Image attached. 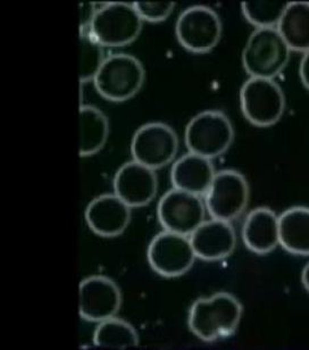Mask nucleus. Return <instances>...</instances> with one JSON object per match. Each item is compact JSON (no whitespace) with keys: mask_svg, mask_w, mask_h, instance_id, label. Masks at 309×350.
Segmentation results:
<instances>
[{"mask_svg":"<svg viewBox=\"0 0 309 350\" xmlns=\"http://www.w3.org/2000/svg\"><path fill=\"white\" fill-rule=\"evenodd\" d=\"M242 312L241 303L229 293L199 298L189 310V329L204 342L224 340L238 330Z\"/></svg>","mask_w":309,"mask_h":350,"instance_id":"1","label":"nucleus"},{"mask_svg":"<svg viewBox=\"0 0 309 350\" xmlns=\"http://www.w3.org/2000/svg\"><path fill=\"white\" fill-rule=\"evenodd\" d=\"M142 20L133 3H104L94 12L85 30L103 47H124L138 38Z\"/></svg>","mask_w":309,"mask_h":350,"instance_id":"2","label":"nucleus"},{"mask_svg":"<svg viewBox=\"0 0 309 350\" xmlns=\"http://www.w3.org/2000/svg\"><path fill=\"white\" fill-rule=\"evenodd\" d=\"M289 46L276 27L256 29L242 53V64L250 78L274 79L290 59Z\"/></svg>","mask_w":309,"mask_h":350,"instance_id":"3","label":"nucleus"},{"mask_svg":"<svg viewBox=\"0 0 309 350\" xmlns=\"http://www.w3.org/2000/svg\"><path fill=\"white\" fill-rule=\"evenodd\" d=\"M145 82V68L132 55H109L94 79L98 94L106 100L123 103L135 97Z\"/></svg>","mask_w":309,"mask_h":350,"instance_id":"4","label":"nucleus"},{"mask_svg":"<svg viewBox=\"0 0 309 350\" xmlns=\"http://www.w3.org/2000/svg\"><path fill=\"white\" fill-rule=\"evenodd\" d=\"M234 140V129L221 111H204L185 128V142L189 152L213 159L226 154Z\"/></svg>","mask_w":309,"mask_h":350,"instance_id":"5","label":"nucleus"},{"mask_svg":"<svg viewBox=\"0 0 309 350\" xmlns=\"http://www.w3.org/2000/svg\"><path fill=\"white\" fill-rule=\"evenodd\" d=\"M240 105L247 121L269 128L282 118L286 97L282 88L272 79L250 78L240 90Z\"/></svg>","mask_w":309,"mask_h":350,"instance_id":"6","label":"nucleus"},{"mask_svg":"<svg viewBox=\"0 0 309 350\" xmlns=\"http://www.w3.org/2000/svg\"><path fill=\"white\" fill-rule=\"evenodd\" d=\"M175 34L187 51L193 54H206L219 44L222 37V22L211 7H189L176 20Z\"/></svg>","mask_w":309,"mask_h":350,"instance_id":"7","label":"nucleus"},{"mask_svg":"<svg viewBox=\"0 0 309 350\" xmlns=\"http://www.w3.org/2000/svg\"><path fill=\"white\" fill-rule=\"evenodd\" d=\"M250 189L245 176L234 170L216 173L205 195V206L212 219L231 222L245 212Z\"/></svg>","mask_w":309,"mask_h":350,"instance_id":"8","label":"nucleus"},{"mask_svg":"<svg viewBox=\"0 0 309 350\" xmlns=\"http://www.w3.org/2000/svg\"><path fill=\"white\" fill-rule=\"evenodd\" d=\"M178 138L173 128L161 122H150L135 131L132 138L133 161L158 170L168 165L178 154Z\"/></svg>","mask_w":309,"mask_h":350,"instance_id":"9","label":"nucleus"},{"mask_svg":"<svg viewBox=\"0 0 309 350\" xmlns=\"http://www.w3.org/2000/svg\"><path fill=\"white\" fill-rule=\"evenodd\" d=\"M206 206L202 197L190 192L171 189L157 206L158 221L168 232L190 237L205 221Z\"/></svg>","mask_w":309,"mask_h":350,"instance_id":"10","label":"nucleus"},{"mask_svg":"<svg viewBox=\"0 0 309 350\" xmlns=\"http://www.w3.org/2000/svg\"><path fill=\"white\" fill-rule=\"evenodd\" d=\"M196 258L190 238L168 231L154 237L147 250L149 265L164 278L183 275L191 269Z\"/></svg>","mask_w":309,"mask_h":350,"instance_id":"11","label":"nucleus"},{"mask_svg":"<svg viewBox=\"0 0 309 350\" xmlns=\"http://www.w3.org/2000/svg\"><path fill=\"white\" fill-rule=\"evenodd\" d=\"M122 293L118 284L105 275H91L79 286V313L87 322L99 323L111 319L121 308Z\"/></svg>","mask_w":309,"mask_h":350,"instance_id":"12","label":"nucleus"},{"mask_svg":"<svg viewBox=\"0 0 309 350\" xmlns=\"http://www.w3.org/2000/svg\"><path fill=\"white\" fill-rule=\"evenodd\" d=\"M114 193L131 208L144 207L152 202L158 190L154 170L140 163H125L115 174Z\"/></svg>","mask_w":309,"mask_h":350,"instance_id":"13","label":"nucleus"},{"mask_svg":"<svg viewBox=\"0 0 309 350\" xmlns=\"http://www.w3.org/2000/svg\"><path fill=\"white\" fill-rule=\"evenodd\" d=\"M84 216L88 226L97 236L115 238L130 224L131 207L115 193H105L89 202Z\"/></svg>","mask_w":309,"mask_h":350,"instance_id":"14","label":"nucleus"},{"mask_svg":"<svg viewBox=\"0 0 309 350\" xmlns=\"http://www.w3.org/2000/svg\"><path fill=\"white\" fill-rule=\"evenodd\" d=\"M196 257L206 262L226 260L237 246V234L231 223L222 219L204 221L190 236Z\"/></svg>","mask_w":309,"mask_h":350,"instance_id":"15","label":"nucleus"},{"mask_svg":"<svg viewBox=\"0 0 309 350\" xmlns=\"http://www.w3.org/2000/svg\"><path fill=\"white\" fill-rule=\"evenodd\" d=\"M245 246L257 255L272 253L280 245L279 216L269 207L249 212L241 231Z\"/></svg>","mask_w":309,"mask_h":350,"instance_id":"16","label":"nucleus"},{"mask_svg":"<svg viewBox=\"0 0 309 350\" xmlns=\"http://www.w3.org/2000/svg\"><path fill=\"white\" fill-rule=\"evenodd\" d=\"M215 174L212 159L188 152L172 166L171 182L173 188L205 196Z\"/></svg>","mask_w":309,"mask_h":350,"instance_id":"17","label":"nucleus"},{"mask_svg":"<svg viewBox=\"0 0 309 350\" xmlns=\"http://www.w3.org/2000/svg\"><path fill=\"white\" fill-rule=\"evenodd\" d=\"M280 245L288 253L309 256V207H291L279 216Z\"/></svg>","mask_w":309,"mask_h":350,"instance_id":"18","label":"nucleus"},{"mask_svg":"<svg viewBox=\"0 0 309 350\" xmlns=\"http://www.w3.org/2000/svg\"><path fill=\"white\" fill-rule=\"evenodd\" d=\"M109 135V122L99 108L84 105L79 109V154L89 157L100 152Z\"/></svg>","mask_w":309,"mask_h":350,"instance_id":"19","label":"nucleus"},{"mask_svg":"<svg viewBox=\"0 0 309 350\" xmlns=\"http://www.w3.org/2000/svg\"><path fill=\"white\" fill-rule=\"evenodd\" d=\"M276 29L289 46L290 51L305 54L309 51V3L293 1L288 3Z\"/></svg>","mask_w":309,"mask_h":350,"instance_id":"20","label":"nucleus"},{"mask_svg":"<svg viewBox=\"0 0 309 350\" xmlns=\"http://www.w3.org/2000/svg\"><path fill=\"white\" fill-rule=\"evenodd\" d=\"M94 344L97 347L126 349L138 346L139 336L131 324L113 317L99 322L94 330Z\"/></svg>","mask_w":309,"mask_h":350,"instance_id":"21","label":"nucleus"},{"mask_svg":"<svg viewBox=\"0 0 309 350\" xmlns=\"http://www.w3.org/2000/svg\"><path fill=\"white\" fill-rule=\"evenodd\" d=\"M105 58L103 46L91 37L88 30H81L79 37V79L81 83L94 81Z\"/></svg>","mask_w":309,"mask_h":350,"instance_id":"22","label":"nucleus"},{"mask_svg":"<svg viewBox=\"0 0 309 350\" xmlns=\"http://www.w3.org/2000/svg\"><path fill=\"white\" fill-rule=\"evenodd\" d=\"M286 1H243L242 13L256 29L276 27L288 7Z\"/></svg>","mask_w":309,"mask_h":350,"instance_id":"23","label":"nucleus"},{"mask_svg":"<svg viewBox=\"0 0 309 350\" xmlns=\"http://www.w3.org/2000/svg\"><path fill=\"white\" fill-rule=\"evenodd\" d=\"M135 10L142 21L158 23L166 20L174 10V1H135Z\"/></svg>","mask_w":309,"mask_h":350,"instance_id":"24","label":"nucleus"},{"mask_svg":"<svg viewBox=\"0 0 309 350\" xmlns=\"http://www.w3.org/2000/svg\"><path fill=\"white\" fill-rule=\"evenodd\" d=\"M299 75L303 85L309 90V51L304 54L300 62Z\"/></svg>","mask_w":309,"mask_h":350,"instance_id":"25","label":"nucleus"},{"mask_svg":"<svg viewBox=\"0 0 309 350\" xmlns=\"http://www.w3.org/2000/svg\"><path fill=\"white\" fill-rule=\"evenodd\" d=\"M301 282H303L304 288L309 293V262L304 267L303 273H301Z\"/></svg>","mask_w":309,"mask_h":350,"instance_id":"26","label":"nucleus"}]
</instances>
